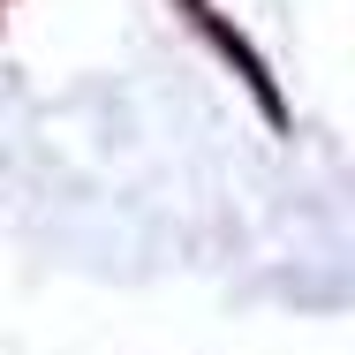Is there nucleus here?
Returning a JSON list of instances; mask_svg holds the SVG:
<instances>
[{
  "label": "nucleus",
  "instance_id": "nucleus-1",
  "mask_svg": "<svg viewBox=\"0 0 355 355\" xmlns=\"http://www.w3.org/2000/svg\"><path fill=\"white\" fill-rule=\"evenodd\" d=\"M182 8L197 15V31L212 38L219 53H227V61L242 69V83H250V91H257V106H265V121H272V129H287V106H280V91H272V69H265V53H257V46H250V38H242V31H234L227 15H212L205 0H182Z\"/></svg>",
  "mask_w": 355,
  "mask_h": 355
}]
</instances>
